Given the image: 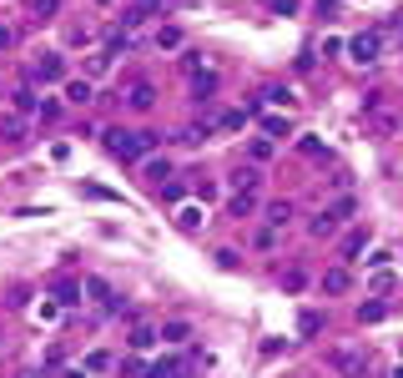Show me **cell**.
Listing matches in <instances>:
<instances>
[{
	"mask_svg": "<svg viewBox=\"0 0 403 378\" xmlns=\"http://www.w3.org/2000/svg\"><path fill=\"white\" fill-rule=\"evenodd\" d=\"M157 146V132H106V152H111L116 162H141L146 152Z\"/></svg>",
	"mask_w": 403,
	"mask_h": 378,
	"instance_id": "6da1fadb",
	"label": "cell"
},
{
	"mask_svg": "<svg viewBox=\"0 0 403 378\" xmlns=\"http://www.w3.org/2000/svg\"><path fill=\"white\" fill-rule=\"evenodd\" d=\"M378 51H384V36H378V31H358V36L348 40V56L358 61V66H373Z\"/></svg>",
	"mask_w": 403,
	"mask_h": 378,
	"instance_id": "7a4b0ae2",
	"label": "cell"
},
{
	"mask_svg": "<svg viewBox=\"0 0 403 378\" xmlns=\"http://www.w3.org/2000/svg\"><path fill=\"white\" fill-rule=\"evenodd\" d=\"M31 81H40V86H56V81H66V61H61L56 51H51V56H40L35 66H31Z\"/></svg>",
	"mask_w": 403,
	"mask_h": 378,
	"instance_id": "3957f363",
	"label": "cell"
},
{
	"mask_svg": "<svg viewBox=\"0 0 403 378\" xmlns=\"http://www.w3.org/2000/svg\"><path fill=\"white\" fill-rule=\"evenodd\" d=\"M126 107H132V111H152L157 107V86H152V81H136V86L126 91Z\"/></svg>",
	"mask_w": 403,
	"mask_h": 378,
	"instance_id": "277c9868",
	"label": "cell"
},
{
	"mask_svg": "<svg viewBox=\"0 0 403 378\" xmlns=\"http://www.w3.org/2000/svg\"><path fill=\"white\" fill-rule=\"evenodd\" d=\"M202 222H207V212H202L197 202H182V207H177V227H182V233H197Z\"/></svg>",
	"mask_w": 403,
	"mask_h": 378,
	"instance_id": "5b68a950",
	"label": "cell"
},
{
	"mask_svg": "<svg viewBox=\"0 0 403 378\" xmlns=\"http://www.w3.org/2000/svg\"><path fill=\"white\" fill-rule=\"evenodd\" d=\"M368 242H373V233H368V227H353V233L343 237V262H353V258H358V252H363V247H368Z\"/></svg>",
	"mask_w": 403,
	"mask_h": 378,
	"instance_id": "8992f818",
	"label": "cell"
},
{
	"mask_svg": "<svg viewBox=\"0 0 403 378\" xmlns=\"http://www.w3.org/2000/svg\"><path fill=\"white\" fill-rule=\"evenodd\" d=\"M187 338H192V323H187V318L161 323V343H187Z\"/></svg>",
	"mask_w": 403,
	"mask_h": 378,
	"instance_id": "52a82bcc",
	"label": "cell"
},
{
	"mask_svg": "<svg viewBox=\"0 0 403 378\" xmlns=\"http://www.w3.org/2000/svg\"><path fill=\"white\" fill-rule=\"evenodd\" d=\"M267 101H272V107H292V91H287V86H262L252 107H267Z\"/></svg>",
	"mask_w": 403,
	"mask_h": 378,
	"instance_id": "ba28073f",
	"label": "cell"
},
{
	"mask_svg": "<svg viewBox=\"0 0 403 378\" xmlns=\"http://www.w3.org/2000/svg\"><path fill=\"white\" fill-rule=\"evenodd\" d=\"M0 136H6V141H26V116H0Z\"/></svg>",
	"mask_w": 403,
	"mask_h": 378,
	"instance_id": "9c48e42d",
	"label": "cell"
},
{
	"mask_svg": "<svg viewBox=\"0 0 403 378\" xmlns=\"http://www.w3.org/2000/svg\"><path fill=\"white\" fill-rule=\"evenodd\" d=\"M348 283H353L348 267H328V272H323V292H348Z\"/></svg>",
	"mask_w": 403,
	"mask_h": 378,
	"instance_id": "30bf717a",
	"label": "cell"
},
{
	"mask_svg": "<svg viewBox=\"0 0 403 378\" xmlns=\"http://www.w3.org/2000/svg\"><path fill=\"white\" fill-rule=\"evenodd\" d=\"M66 101H71V107H86V101H91V81H86V76L66 81Z\"/></svg>",
	"mask_w": 403,
	"mask_h": 378,
	"instance_id": "8fae6325",
	"label": "cell"
},
{
	"mask_svg": "<svg viewBox=\"0 0 403 378\" xmlns=\"http://www.w3.org/2000/svg\"><path fill=\"white\" fill-rule=\"evenodd\" d=\"M338 227H343V222H338V217L328 212V207H323V212L313 217V227H308V233H313V237H328V233H338Z\"/></svg>",
	"mask_w": 403,
	"mask_h": 378,
	"instance_id": "7c38bea8",
	"label": "cell"
},
{
	"mask_svg": "<svg viewBox=\"0 0 403 378\" xmlns=\"http://www.w3.org/2000/svg\"><path fill=\"white\" fill-rule=\"evenodd\" d=\"M212 91H217V71H202V76H192V96H197V101H207Z\"/></svg>",
	"mask_w": 403,
	"mask_h": 378,
	"instance_id": "4fadbf2b",
	"label": "cell"
},
{
	"mask_svg": "<svg viewBox=\"0 0 403 378\" xmlns=\"http://www.w3.org/2000/svg\"><path fill=\"white\" fill-rule=\"evenodd\" d=\"M252 207H258V197H252V192H237V197H232V202H227V212H232V217H237V222H242V217L252 212Z\"/></svg>",
	"mask_w": 403,
	"mask_h": 378,
	"instance_id": "5bb4252c",
	"label": "cell"
},
{
	"mask_svg": "<svg viewBox=\"0 0 403 378\" xmlns=\"http://www.w3.org/2000/svg\"><path fill=\"white\" fill-rule=\"evenodd\" d=\"M157 338H161V333H157L152 323H136V328H132V348H152Z\"/></svg>",
	"mask_w": 403,
	"mask_h": 378,
	"instance_id": "9a60e30c",
	"label": "cell"
},
{
	"mask_svg": "<svg viewBox=\"0 0 403 378\" xmlns=\"http://www.w3.org/2000/svg\"><path fill=\"white\" fill-rule=\"evenodd\" d=\"M157 51H182V31L177 26H161L157 31Z\"/></svg>",
	"mask_w": 403,
	"mask_h": 378,
	"instance_id": "2e32d148",
	"label": "cell"
},
{
	"mask_svg": "<svg viewBox=\"0 0 403 378\" xmlns=\"http://www.w3.org/2000/svg\"><path fill=\"white\" fill-rule=\"evenodd\" d=\"M262 132L283 141V136H292V121H287V116H262Z\"/></svg>",
	"mask_w": 403,
	"mask_h": 378,
	"instance_id": "e0dca14e",
	"label": "cell"
},
{
	"mask_svg": "<svg viewBox=\"0 0 403 378\" xmlns=\"http://www.w3.org/2000/svg\"><path fill=\"white\" fill-rule=\"evenodd\" d=\"M81 368H86V373H106V368H111V353L96 348V353H86V363H81Z\"/></svg>",
	"mask_w": 403,
	"mask_h": 378,
	"instance_id": "ac0fdd59",
	"label": "cell"
},
{
	"mask_svg": "<svg viewBox=\"0 0 403 378\" xmlns=\"http://www.w3.org/2000/svg\"><path fill=\"white\" fill-rule=\"evenodd\" d=\"M378 318H388L384 303H363V308H358V323H378Z\"/></svg>",
	"mask_w": 403,
	"mask_h": 378,
	"instance_id": "d6986e66",
	"label": "cell"
},
{
	"mask_svg": "<svg viewBox=\"0 0 403 378\" xmlns=\"http://www.w3.org/2000/svg\"><path fill=\"white\" fill-rule=\"evenodd\" d=\"M333 363L343 373H363V359H358V353H333Z\"/></svg>",
	"mask_w": 403,
	"mask_h": 378,
	"instance_id": "ffe728a7",
	"label": "cell"
},
{
	"mask_svg": "<svg viewBox=\"0 0 403 378\" xmlns=\"http://www.w3.org/2000/svg\"><path fill=\"white\" fill-rule=\"evenodd\" d=\"M287 217H292L287 202H272V207H267V222H272V227H287Z\"/></svg>",
	"mask_w": 403,
	"mask_h": 378,
	"instance_id": "44dd1931",
	"label": "cell"
},
{
	"mask_svg": "<svg viewBox=\"0 0 403 378\" xmlns=\"http://www.w3.org/2000/svg\"><path fill=\"white\" fill-rule=\"evenodd\" d=\"M31 10H35V20H56L61 0H31Z\"/></svg>",
	"mask_w": 403,
	"mask_h": 378,
	"instance_id": "7402d4cb",
	"label": "cell"
},
{
	"mask_svg": "<svg viewBox=\"0 0 403 378\" xmlns=\"http://www.w3.org/2000/svg\"><path fill=\"white\" fill-rule=\"evenodd\" d=\"M298 333H303V338H313V333H323V318H317V313H303V318H298Z\"/></svg>",
	"mask_w": 403,
	"mask_h": 378,
	"instance_id": "603a6c76",
	"label": "cell"
},
{
	"mask_svg": "<svg viewBox=\"0 0 403 378\" xmlns=\"http://www.w3.org/2000/svg\"><path fill=\"white\" fill-rule=\"evenodd\" d=\"M182 368L172 363V359H166V363H152V368H146V378H177Z\"/></svg>",
	"mask_w": 403,
	"mask_h": 378,
	"instance_id": "cb8c5ba5",
	"label": "cell"
},
{
	"mask_svg": "<svg viewBox=\"0 0 403 378\" xmlns=\"http://www.w3.org/2000/svg\"><path fill=\"white\" fill-rule=\"evenodd\" d=\"M146 177H152V182L161 187L166 177H172V166H166V162H146Z\"/></svg>",
	"mask_w": 403,
	"mask_h": 378,
	"instance_id": "d4e9b609",
	"label": "cell"
},
{
	"mask_svg": "<svg viewBox=\"0 0 403 378\" xmlns=\"http://www.w3.org/2000/svg\"><path fill=\"white\" fill-rule=\"evenodd\" d=\"M15 111H35V91H31V86L15 91Z\"/></svg>",
	"mask_w": 403,
	"mask_h": 378,
	"instance_id": "484cf974",
	"label": "cell"
},
{
	"mask_svg": "<svg viewBox=\"0 0 403 378\" xmlns=\"http://www.w3.org/2000/svg\"><path fill=\"white\" fill-rule=\"evenodd\" d=\"M86 292H91V298H111V283H106V278H86Z\"/></svg>",
	"mask_w": 403,
	"mask_h": 378,
	"instance_id": "4316f807",
	"label": "cell"
},
{
	"mask_svg": "<svg viewBox=\"0 0 403 378\" xmlns=\"http://www.w3.org/2000/svg\"><path fill=\"white\" fill-rule=\"evenodd\" d=\"M86 71H91V76H106V71H111V56H106V51L91 56V66H86Z\"/></svg>",
	"mask_w": 403,
	"mask_h": 378,
	"instance_id": "83f0119b",
	"label": "cell"
},
{
	"mask_svg": "<svg viewBox=\"0 0 403 378\" xmlns=\"http://www.w3.org/2000/svg\"><path fill=\"white\" fill-rule=\"evenodd\" d=\"M237 126H247V111H227L222 116V132H237Z\"/></svg>",
	"mask_w": 403,
	"mask_h": 378,
	"instance_id": "f1b7e54d",
	"label": "cell"
},
{
	"mask_svg": "<svg viewBox=\"0 0 403 378\" xmlns=\"http://www.w3.org/2000/svg\"><path fill=\"white\" fill-rule=\"evenodd\" d=\"M303 283H308V278H303V272H298V267H292V272H287V278H283V288H287V292H303Z\"/></svg>",
	"mask_w": 403,
	"mask_h": 378,
	"instance_id": "f546056e",
	"label": "cell"
},
{
	"mask_svg": "<svg viewBox=\"0 0 403 378\" xmlns=\"http://www.w3.org/2000/svg\"><path fill=\"white\" fill-rule=\"evenodd\" d=\"M272 157V141H252V162H267Z\"/></svg>",
	"mask_w": 403,
	"mask_h": 378,
	"instance_id": "4dcf8cb0",
	"label": "cell"
},
{
	"mask_svg": "<svg viewBox=\"0 0 403 378\" xmlns=\"http://www.w3.org/2000/svg\"><path fill=\"white\" fill-rule=\"evenodd\" d=\"M161 197L166 202H182V182H161Z\"/></svg>",
	"mask_w": 403,
	"mask_h": 378,
	"instance_id": "1f68e13d",
	"label": "cell"
},
{
	"mask_svg": "<svg viewBox=\"0 0 403 378\" xmlns=\"http://www.w3.org/2000/svg\"><path fill=\"white\" fill-rule=\"evenodd\" d=\"M56 303H76V288L71 283H56Z\"/></svg>",
	"mask_w": 403,
	"mask_h": 378,
	"instance_id": "d6a6232c",
	"label": "cell"
},
{
	"mask_svg": "<svg viewBox=\"0 0 403 378\" xmlns=\"http://www.w3.org/2000/svg\"><path fill=\"white\" fill-rule=\"evenodd\" d=\"M232 182H237V187H258L262 177H258V172H252V166H247V172H237V177H232Z\"/></svg>",
	"mask_w": 403,
	"mask_h": 378,
	"instance_id": "836d02e7",
	"label": "cell"
},
{
	"mask_svg": "<svg viewBox=\"0 0 403 378\" xmlns=\"http://www.w3.org/2000/svg\"><path fill=\"white\" fill-rule=\"evenodd\" d=\"M258 247L267 252V247H278V233H272V227H262V233H258Z\"/></svg>",
	"mask_w": 403,
	"mask_h": 378,
	"instance_id": "e575fe53",
	"label": "cell"
},
{
	"mask_svg": "<svg viewBox=\"0 0 403 378\" xmlns=\"http://www.w3.org/2000/svg\"><path fill=\"white\" fill-rule=\"evenodd\" d=\"M272 10H278V15H292V10H298V0H272Z\"/></svg>",
	"mask_w": 403,
	"mask_h": 378,
	"instance_id": "d590c367",
	"label": "cell"
},
{
	"mask_svg": "<svg viewBox=\"0 0 403 378\" xmlns=\"http://www.w3.org/2000/svg\"><path fill=\"white\" fill-rule=\"evenodd\" d=\"M10 46H15V31H10V26H0V51H10Z\"/></svg>",
	"mask_w": 403,
	"mask_h": 378,
	"instance_id": "8d00e7d4",
	"label": "cell"
},
{
	"mask_svg": "<svg viewBox=\"0 0 403 378\" xmlns=\"http://www.w3.org/2000/svg\"><path fill=\"white\" fill-rule=\"evenodd\" d=\"M132 6H136V10H161L166 0H132Z\"/></svg>",
	"mask_w": 403,
	"mask_h": 378,
	"instance_id": "74e56055",
	"label": "cell"
},
{
	"mask_svg": "<svg viewBox=\"0 0 403 378\" xmlns=\"http://www.w3.org/2000/svg\"><path fill=\"white\" fill-rule=\"evenodd\" d=\"M317 6H333V0H317Z\"/></svg>",
	"mask_w": 403,
	"mask_h": 378,
	"instance_id": "f35d334b",
	"label": "cell"
},
{
	"mask_svg": "<svg viewBox=\"0 0 403 378\" xmlns=\"http://www.w3.org/2000/svg\"><path fill=\"white\" fill-rule=\"evenodd\" d=\"M393 378H403V368H398V373H393Z\"/></svg>",
	"mask_w": 403,
	"mask_h": 378,
	"instance_id": "ab89813d",
	"label": "cell"
},
{
	"mask_svg": "<svg viewBox=\"0 0 403 378\" xmlns=\"http://www.w3.org/2000/svg\"><path fill=\"white\" fill-rule=\"evenodd\" d=\"M101 6H106V0H101Z\"/></svg>",
	"mask_w": 403,
	"mask_h": 378,
	"instance_id": "60d3db41",
	"label": "cell"
}]
</instances>
